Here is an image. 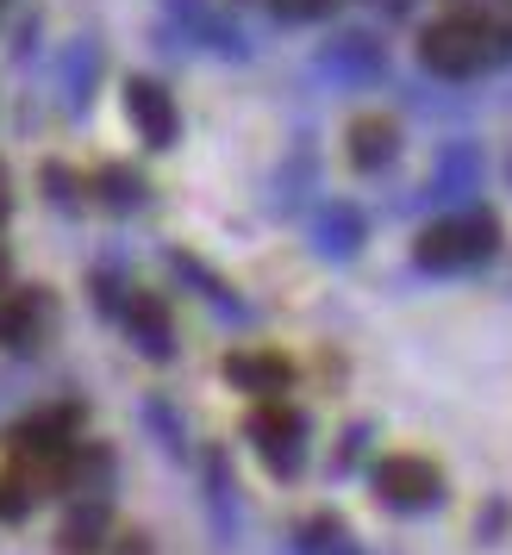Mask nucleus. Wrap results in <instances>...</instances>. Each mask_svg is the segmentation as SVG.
<instances>
[{
  "mask_svg": "<svg viewBox=\"0 0 512 555\" xmlns=\"http://www.w3.org/2000/svg\"><path fill=\"white\" fill-rule=\"evenodd\" d=\"M419 56H425L432 76L469 81V76H482V69H494V63H507V38L487 26V20H475V13H450V20L425 26Z\"/></svg>",
  "mask_w": 512,
  "mask_h": 555,
  "instance_id": "1",
  "label": "nucleus"
},
{
  "mask_svg": "<svg viewBox=\"0 0 512 555\" xmlns=\"http://www.w3.org/2000/svg\"><path fill=\"white\" fill-rule=\"evenodd\" d=\"M394 126L387 119H362L357 131H350V156H357V169H382L387 156H394Z\"/></svg>",
  "mask_w": 512,
  "mask_h": 555,
  "instance_id": "9",
  "label": "nucleus"
},
{
  "mask_svg": "<svg viewBox=\"0 0 512 555\" xmlns=\"http://www.w3.org/2000/svg\"><path fill=\"white\" fill-rule=\"evenodd\" d=\"M294 555H357V543H350V530L337 525V518H312V525L300 530Z\"/></svg>",
  "mask_w": 512,
  "mask_h": 555,
  "instance_id": "11",
  "label": "nucleus"
},
{
  "mask_svg": "<svg viewBox=\"0 0 512 555\" xmlns=\"http://www.w3.org/2000/svg\"><path fill=\"white\" fill-rule=\"evenodd\" d=\"M101 194H106V206H119V212H131V206L144 201V181H138V176H126V169H106V176H101Z\"/></svg>",
  "mask_w": 512,
  "mask_h": 555,
  "instance_id": "13",
  "label": "nucleus"
},
{
  "mask_svg": "<svg viewBox=\"0 0 512 555\" xmlns=\"http://www.w3.org/2000/svg\"><path fill=\"white\" fill-rule=\"evenodd\" d=\"M7 287H13V269H7V250H0V294H7Z\"/></svg>",
  "mask_w": 512,
  "mask_h": 555,
  "instance_id": "15",
  "label": "nucleus"
},
{
  "mask_svg": "<svg viewBox=\"0 0 512 555\" xmlns=\"http://www.w3.org/2000/svg\"><path fill=\"white\" fill-rule=\"evenodd\" d=\"M7 206H13V188H7V176H0V219H7Z\"/></svg>",
  "mask_w": 512,
  "mask_h": 555,
  "instance_id": "16",
  "label": "nucleus"
},
{
  "mask_svg": "<svg viewBox=\"0 0 512 555\" xmlns=\"http://www.w3.org/2000/svg\"><path fill=\"white\" fill-rule=\"evenodd\" d=\"M375 493L394 512H437L444 505V475L419 455H382L375 462Z\"/></svg>",
  "mask_w": 512,
  "mask_h": 555,
  "instance_id": "4",
  "label": "nucleus"
},
{
  "mask_svg": "<svg viewBox=\"0 0 512 555\" xmlns=\"http://www.w3.org/2000/svg\"><path fill=\"white\" fill-rule=\"evenodd\" d=\"M500 244V231L487 212H457V219H437L425 237H419V269H432V275H457V269H475L487 262Z\"/></svg>",
  "mask_w": 512,
  "mask_h": 555,
  "instance_id": "2",
  "label": "nucleus"
},
{
  "mask_svg": "<svg viewBox=\"0 0 512 555\" xmlns=\"http://www.w3.org/2000/svg\"><path fill=\"white\" fill-rule=\"evenodd\" d=\"M44 319H51V300L44 294H13V287L0 294V344L7 350H26L31 337L44 331Z\"/></svg>",
  "mask_w": 512,
  "mask_h": 555,
  "instance_id": "7",
  "label": "nucleus"
},
{
  "mask_svg": "<svg viewBox=\"0 0 512 555\" xmlns=\"http://www.w3.org/2000/svg\"><path fill=\"white\" fill-rule=\"evenodd\" d=\"M226 375L244 380L256 400H282V393H287V362H282V356H231Z\"/></svg>",
  "mask_w": 512,
  "mask_h": 555,
  "instance_id": "8",
  "label": "nucleus"
},
{
  "mask_svg": "<svg viewBox=\"0 0 512 555\" xmlns=\"http://www.w3.org/2000/svg\"><path fill=\"white\" fill-rule=\"evenodd\" d=\"M319 244H325V256H357V244H362V219L350 212V206H332V212L319 219Z\"/></svg>",
  "mask_w": 512,
  "mask_h": 555,
  "instance_id": "10",
  "label": "nucleus"
},
{
  "mask_svg": "<svg viewBox=\"0 0 512 555\" xmlns=\"http://www.w3.org/2000/svg\"><path fill=\"white\" fill-rule=\"evenodd\" d=\"M332 0H276V13H287V20H312V13H325Z\"/></svg>",
  "mask_w": 512,
  "mask_h": 555,
  "instance_id": "14",
  "label": "nucleus"
},
{
  "mask_svg": "<svg viewBox=\"0 0 512 555\" xmlns=\"http://www.w3.org/2000/svg\"><path fill=\"white\" fill-rule=\"evenodd\" d=\"M251 443L263 450V462L276 475H300V462H307V418H300V405L263 400L251 412Z\"/></svg>",
  "mask_w": 512,
  "mask_h": 555,
  "instance_id": "3",
  "label": "nucleus"
},
{
  "mask_svg": "<svg viewBox=\"0 0 512 555\" xmlns=\"http://www.w3.org/2000/svg\"><path fill=\"white\" fill-rule=\"evenodd\" d=\"M126 113L138 119V131L151 138V144H169L176 138V106H169V94L156 88V81H126Z\"/></svg>",
  "mask_w": 512,
  "mask_h": 555,
  "instance_id": "6",
  "label": "nucleus"
},
{
  "mask_svg": "<svg viewBox=\"0 0 512 555\" xmlns=\"http://www.w3.org/2000/svg\"><path fill=\"white\" fill-rule=\"evenodd\" d=\"M106 312H119V319H126L131 344H138L144 356H156V362L169 356V344H176V337H169V312H163V300H156V294H119Z\"/></svg>",
  "mask_w": 512,
  "mask_h": 555,
  "instance_id": "5",
  "label": "nucleus"
},
{
  "mask_svg": "<svg viewBox=\"0 0 512 555\" xmlns=\"http://www.w3.org/2000/svg\"><path fill=\"white\" fill-rule=\"evenodd\" d=\"M213 525H219V537L238 530V487L226 480V462H213Z\"/></svg>",
  "mask_w": 512,
  "mask_h": 555,
  "instance_id": "12",
  "label": "nucleus"
}]
</instances>
